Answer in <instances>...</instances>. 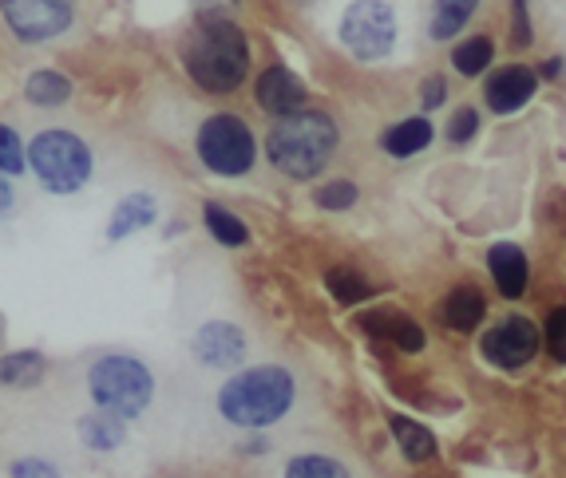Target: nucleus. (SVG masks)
I'll return each mask as SVG.
<instances>
[{"mask_svg":"<svg viewBox=\"0 0 566 478\" xmlns=\"http://www.w3.org/2000/svg\"><path fill=\"white\" fill-rule=\"evenodd\" d=\"M293 400H297V384H293L290 368L258 364L234 372L218 387V415L238 432H262L290 415Z\"/></svg>","mask_w":566,"mask_h":478,"instance_id":"obj_1","label":"nucleus"},{"mask_svg":"<svg viewBox=\"0 0 566 478\" xmlns=\"http://www.w3.org/2000/svg\"><path fill=\"white\" fill-rule=\"evenodd\" d=\"M182 60L195 84H202L207 92H234L250 67V44L234 20H227L222 12H207L190 32Z\"/></svg>","mask_w":566,"mask_h":478,"instance_id":"obj_2","label":"nucleus"},{"mask_svg":"<svg viewBox=\"0 0 566 478\" xmlns=\"http://www.w3.org/2000/svg\"><path fill=\"white\" fill-rule=\"evenodd\" d=\"M337 147V127L325 111H297L282 119L265 139V150L274 159L277 170H285L290 179H313L322 174V167L333 159Z\"/></svg>","mask_w":566,"mask_h":478,"instance_id":"obj_3","label":"nucleus"},{"mask_svg":"<svg viewBox=\"0 0 566 478\" xmlns=\"http://www.w3.org/2000/svg\"><path fill=\"white\" fill-rule=\"evenodd\" d=\"M87 392H92L99 412H112L119 419H139L155 400V375L143 360L112 352V357H99L92 364Z\"/></svg>","mask_w":566,"mask_h":478,"instance_id":"obj_4","label":"nucleus"},{"mask_svg":"<svg viewBox=\"0 0 566 478\" xmlns=\"http://www.w3.org/2000/svg\"><path fill=\"white\" fill-rule=\"evenodd\" d=\"M29 159L36 167L40 182L56 194H72L92 179V155L72 131H44L32 139Z\"/></svg>","mask_w":566,"mask_h":478,"instance_id":"obj_5","label":"nucleus"},{"mask_svg":"<svg viewBox=\"0 0 566 478\" xmlns=\"http://www.w3.org/2000/svg\"><path fill=\"white\" fill-rule=\"evenodd\" d=\"M254 135L242 119L234 115H214V119L202 123L199 131V159L207 162V170L214 174H227V179H238L245 170L254 167Z\"/></svg>","mask_w":566,"mask_h":478,"instance_id":"obj_6","label":"nucleus"},{"mask_svg":"<svg viewBox=\"0 0 566 478\" xmlns=\"http://www.w3.org/2000/svg\"><path fill=\"white\" fill-rule=\"evenodd\" d=\"M340 44L357 60H380L397 44V17L385 0H357L340 17Z\"/></svg>","mask_w":566,"mask_h":478,"instance_id":"obj_7","label":"nucleus"},{"mask_svg":"<svg viewBox=\"0 0 566 478\" xmlns=\"http://www.w3.org/2000/svg\"><path fill=\"white\" fill-rule=\"evenodd\" d=\"M0 12L20 40H52L72 24V0H0Z\"/></svg>","mask_w":566,"mask_h":478,"instance_id":"obj_8","label":"nucleus"},{"mask_svg":"<svg viewBox=\"0 0 566 478\" xmlns=\"http://www.w3.org/2000/svg\"><path fill=\"white\" fill-rule=\"evenodd\" d=\"M538 344H543V337L527 317H507L495 329H488L480 348L495 368H523L535 360Z\"/></svg>","mask_w":566,"mask_h":478,"instance_id":"obj_9","label":"nucleus"},{"mask_svg":"<svg viewBox=\"0 0 566 478\" xmlns=\"http://www.w3.org/2000/svg\"><path fill=\"white\" fill-rule=\"evenodd\" d=\"M195 357L207 368H238L245 360V332L230 320H210L195 332Z\"/></svg>","mask_w":566,"mask_h":478,"instance_id":"obj_10","label":"nucleus"},{"mask_svg":"<svg viewBox=\"0 0 566 478\" xmlns=\"http://www.w3.org/2000/svg\"><path fill=\"white\" fill-rule=\"evenodd\" d=\"M258 104L270 115H285L290 119V115L305 111V84L290 67H270L258 79Z\"/></svg>","mask_w":566,"mask_h":478,"instance_id":"obj_11","label":"nucleus"},{"mask_svg":"<svg viewBox=\"0 0 566 478\" xmlns=\"http://www.w3.org/2000/svg\"><path fill=\"white\" fill-rule=\"evenodd\" d=\"M535 87H538V75L531 72V67H520V64L500 67L488 84V107L500 115L520 111L531 95H535Z\"/></svg>","mask_w":566,"mask_h":478,"instance_id":"obj_12","label":"nucleus"},{"mask_svg":"<svg viewBox=\"0 0 566 478\" xmlns=\"http://www.w3.org/2000/svg\"><path fill=\"white\" fill-rule=\"evenodd\" d=\"M488 265H491V277H495L503 297H511V300L523 297V289H527V257H523L520 245L500 242L488 254Z\"/></svg>","mask_w":566,"mask_h":478,"instance_id":"obj_13","label":"nucleus"},{"mask_svg":"<svg viewBox=\"0 0 566 478\" xmlns=\"http://www.w3.org/2000/svg\"><path fill=\"white\" fill-rule=\"evenodd\" d=\"M282 478H353V475L329 450H297V455L285 459Z\"/></svg>","mask_w":566,"mask_h":478,"instance_id":"obj_14","label":"nucleus"},{"mask_svg":"<svg viewBox=\"0 0 566 478\" xmlns=\"http://www.w3.org/2000/svg\"><path fill=\"white\" fill-rule=\"evenodd\" d=\"M155 222V198L151 194H127L115 206L112 214V225H107V237L112 242H123L127 234H135V230H143V225Z\"/></svg>","mask_w":566,"mask_h":478,"instance_id":"obj_15","label":"nucleus"},{"mask_svg":"<svg viewBox=\"0 0 566 478\" xmlns=\"http://www.w3.org/2000/svg\"><path fill=\"white\" fill-rule=\"evenodd\" d=\"M123 423L127 419H119V415H112V412H92L80 419V439L92 450H115L127 443V427H123Z\"/></svg>","mask_w":566,"mask_h":478,"instance_id":"obj_16","label":"nucleus"},{"mask_svg":"<svg viewBox=\"0 0 566 478\" xmlns=\"http://www.w3.org/2000/svg\"><path fill=\"white\" fill-rule=\"evenodd\" d=\"M365 332H373V337H392V344L405 348V352H420V348H424V332H420V325L408 317L373 312V317H365Z\"/></svg>","mask_w":566,"mask_h":478,"instance_id":"obj_17","label":"nucleus"},{"mask_svg":"<svg viewBox=\"0 0 566 478\" xmlns=\"http://www.w3.org/2000/svg\"><path fill=\"white\" fill-rule=\"evenodd\" d=\"M483 309H488V305H483L480 289L463 285V289H455L452 297L444 300V325L455 332H472L483 320Z\"/></svg>","mask_w":566,"mask_h":478,"instance_id":"obj_18","label":"nucleus"},{"mask_svg":"<svg viewBox=\"0 0 566 478\" xmlns=\"http://www.w3.org/2000/svg\"><path fill=\"white\" fill-rule=\"evenodd\" d=\"M428 142H432V123L428 119H405L385 131V150L392 159H408L416 150H424Z\"/></svg>","mask_w":566,"mask_h":478,"instance_id":"obj_19","label":"nucleus"},{"mask_svg":"<svg viewBox=\"0 0 566 478\" xmlns=\"http://www.w3.org/2000/svg\"><path fill=\"white\" fill-rule=\"evenodd\" d=\"M392 435H397V447L405 450L408 463H428L436 459V435L428 432V427H420V423L405 419V415H397L392 419Z\"/></svg>","mask_w":566,"mask_h":478,"instance_id":"obj_20","label":"nucleus"},{"mask_svg":"<svg viewBox=\"0 0 566 478\" xmlns=\"http://www.w3.org/2000/svg\"><path fill=\"white\" fill-rule=\"evenodd\" d=\"M44 375V357L36 352H12L0 360V384L4 387H32Z\"/></svg>","mask_w":566,"mask_h":478,"instance_id":"obj_21","label":"nucleus"},{"mask_svg":"<svg viewBox=\"0 0 566 478\" xmlns=\"http://www.w3.org/2000/svg\"><path fill=\"white\" fill-rule=\"evenodd\" d=\"M480 0H436V17H432V36L436 40H452L455 32L468 24V17L475 12Z\"/></svg>","mask_w":566,"mask_h":478,"instance_id":"obj_22","label":"nucleus"},{"mask_svg":"<svg viewBox=\"0 0 566 478\" xmlns=\"http://www.w3.org/2000/svg\"><path fill=\"white\" fill-rule=\"evenodd\" d=\"M24 92H29L32 104L56 107V104H64L67 95H72V84H67V75H60V72H36L29 84H24Z\"/></svg>","mask_w":566,"mask_h":478,"instance_id":"obj_23","label":"nucleus"},{"mask_svg":"<svg viewBox=\"0 0 566 478\" xmlns=\"http://www.w3.org/2000/svg\"><path fill=\"white\" fill-rule=\"evenodd\" d=\"M202 222H207V230L214 234V242H222V245H245V242H250V230H245V222H238L230 210L214 206V202L202 210Z\"/></svg>","mask_w":566,"mask_h":478,"instance_id":"obj_24","label":"nucleus"},{"mask_svg":"<svg viewBox=\"0 0 566 478\" xmlns=\"http://www.w3.org/2000/svg\"><path fill=\"white\" fill-rule=\"evenodd\" d=\"M325 285H329V293L340 300V305H360L365 297H373V285L353 269H329Z\"/></svg>","mask_w":566,"mask_h":478,"instance_id":"obj_25","label":"nucleus"},{"mask_svg":"<svg viewBox=\"0 0 566 478\" xmlns=\"http://www.w3.org/2000/svg\"><path fill=\"white\" fill-rule=\"evenodd\" d=\"M452 64H455V72H463V75H480L483 67L491 64V40L475 36V40H468V44H460L452 52Z\"/></svg>","mask_w":566,"mask_h":478,"instance_id":"obj_26","label":"nucleus"},{"mask_svg":"<svg viewBox=\"0 0 566 478\" xmlns=\"http://www.w3.org/2000/svg\"><path fill=\"white\" fill-rule=\"evenodd\" d=\"M9 478H60V467L40 455H20L9 463Z\"/></svg>","mask_w":566,"mask_h":478,"instance_id":"obj_27","label":"nucleus"},{"mask_svg":"<svg viewBox=\"0 0 566 478\" xmlns=\"http://www.w3.org/2000/svg\"><path fill=\"white\" fill-rule=\"evenodd\" d=\"M313 198H317L322 210H349L357 202V187L353 182H329V187H322Z\"/></svg>","mask_w":566,"mask_h":478,"instance_id":"obj_28","label":"nucleus"},{"mask_svg":"<svg viewBox=\"0 0 566 478\" xmlns=\"http://www.w3.org/2000/svg\"><path fill=\"white\" fill-rule=\"evenodd\" d=\"M0 170H9V174L24 170V147L9 127H0Z\"/></svg>","mask_w":566,"mask_h":478,"instance_id":"obj_29","label":"nucleus"},{"mask_svg":"<svg viewBox=\"0 0 566 478\" xmlns=\"http://www.w3.org/2000/svg\"><path fill=\"white\" fill-rule=\"evenodd\" d=\"M543 340H547L551 357H555V360H563V364H566V309L551 312V320H547V332H543Z\"/></svg>","mask_w":566,"mask_h":478,"instance_id":"obj_30","label":"nucleus"},{"mask_svg":"<svg viewBox=\"0 0 566 478\" xmlns=\"http://www.w3.org/2000/svg\"><path fill=\"white\" fill-rule=\"evenodd\" d=\"M475 131H480V115H475L472 107H463V111H455V115H452V123H448V139H452V142H468Z\"/></svg>","mask_w":566,"mask_h":478,"instance_id":"obj_31","label":"nucleus"},{"mask_svg":"<svg viewBox=\"0 0 566 478\" xmlns=\"http://www.w3.org/2000/svg\"><path fill=\"white\" fill-rule=\"evenodd\" d=\"M511 17H515V32H511V40H515V47H527L531 44L527 0H515V4H511Z\"/></svg>","mask_w":566,"mask_h":478,"instance_id":"obj_32","label":"nucleus"},{"mask_svg":"<svg viewBox=\"0 0 566 478\" xmlns=\"http://www.w3.org/2000/svg\"><path fill=\"white\" fill-rule=\"evenodd\" d=\"M444 95H448L444 79H440V75H432V79L424 84V111H432V107L444 104Z\"/></svg>","mask_w":566,"mask_h":478,"instance_id":"obj_33","label":"nucleus"},{"mask_svg":"<svg viewBox=\"0 0 566 478\" xmlns=\"http://www.w3.org/2000/svg\"><path fill=\"white\" fill-rule=\"evenodd\" d=\"M9 206H12V190H9V182L0 179V217L9 214Z\"/></svg>","mask_w":566,"mask_h":478,"instance_id":"obj_34","label":"nucleus"},{"mask_svg":"<svg viewBox=\"0 0 566 478\" xmlns=\"http://www.w3.org/2000/svg\"><path fill=\"white\" fill-rule=\"evenodd\" d=\"M199 4H202V9H230V4H234V0H199Z\"/></svg>","mask_w":566,"mask_h":478,"instance_id":"obj_35","label":"nucleus"},{"mask_svg":"<svg viewBox=\"0 0 566 478\" xmlns=\"http://www.w3.org/2000/svg\"><path fill=\"white\" fill-rule=\"evenodd\" d=\"M543 72H547V75H558V72H563V64H558V60H547V64H543Z\"/></svg>","mask_w":566,"mask_h":478,"instance_id":"obj_36","label":"nucleus"}]
</instances>
